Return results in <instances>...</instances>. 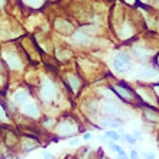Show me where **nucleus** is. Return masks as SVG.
Listing matches in <instances>:
<instances>
[{"label":"nucleus","mask_w":159,"mask_h":159,"mask_svg":"<svg viewBox=\"0 0 159 159\" xmlns=\"http://www.w3.org/2000/svg\"><path fill=\"white\" fill-rule=\"evenodd\" d=\"M125 6H129V7H136L139 3V0H120Z\"/></svg>","instance_id":"obj_32"},{"label":"nucleus","mask_w":159,"mask_h":159,"mask_svg":"<svg viewBox=\"0 0 159 159\" xmlns=\"http://www.w3.org/2000/svg\"><path fill=\"white\" fill-rule=\"evenodd\" d=\"M54 28L58 34L65 35V36H71L72 32L75 30V26L67 19H57L54 22Z\"/></svg>","instance_id":"obj_20"},{"label":"nucleus","mask_w":159,"mask_h":159,"mask_svg":"<svg viewBox=\"0 0 159 159\" xmlns=\"http://www.w3.org/2000/svg\"><path fill=\"white\" fill-rule=\"evenodd\" d=\"M19 142H20V136L12 129H3V133H2V145L6 146V149L9 151H15L19 146Z\"/></svg>","instance_id":"obj_17"},{"label":"nucleus","mask_w":159,"mask_h":159,"mask_svg":"<svg viewBox=\"0 0 159 159\" xmlns=\"http://www.w3.org/2000/svg\"><path fill=\"white\" fill-rule=\"evenodd\" d=\"M41 148V142H39L38 136H34V134H23L20 138V142H19V152L22 155H28L30 152L36 151Z\"/></svg>","instance_id":"obj_14"},{"label":"nucleus","mask_w":159,"mask_h":159,"mask_svg":"<svg viewBox=\"0 0 159 159\" xmlns=\"http://www.w3.org/2000/svg\"><path fill=\"white\" fill-rule=\"evenodd\" d=\"M35 98H36V97H35V93L28 87L17 88V90H15V93L12 94V101L17 109H19L20 106H23V104H26V103H29V101L35 100Z\"/></svg>","instance_id":"obj_15"},{"label":"nucleus","mask_w":159,"mask_h":159,"mask_svg":"<svg viewBox=\"0 0 159 159\" xmlns=\"http://www.w3.org/2000/svg\"><path fill=\"white\" fill-rule=\"evenodd\" d=\"M110 65H111V70L114 71V74L125 75V74L132 71V68H133V59H132V57L129 55L127 51L119 49L111 57Z\"/></svg>","instance_id":"obj_8"},{"label":"nucleus","mask_w":159,"mask_h":159,"mask_svg":"<svg viewBox=\"0 0 159 159\" xmlns=\"http://www.w3.org/2000/svg\"><path fill=\"white\" fill-rule=\"evenodd\" d=\"M107 146H109L110 151L114 152L116 155H127L125 149H123V148H121L119 143H116V142H111V140H110V142L107 143Z\"/></svg>","instance_id":"obj_27"},{"label":"nucleus","mask_w":159,"mask_h":159,"mask_svg":"<svg viewBox=\"0 0 159 159\" xmlns=\"http://www.w3.org/2000/svg\"><path fill=\"white\" fill-rule=\"evenodd\" d=\"M81 110H83L84 117L87 119L93 126L96 125L97 120H98V117L101 116V113H100V100L96 97V94L91 96V97L84 98L83 103H81Z\"/></svg>","instance_id":"obj_10"},{"label":"nucleus","mask_w":159,"mask_h":159,"mask_svg":"<svg viewBox=\"0 0 159 159\" xmlns=\"http://www.w3.org/2000/svg\"><path fill=\"white\" fill-rule=\"evenodd\" d=\"M61 83H62L65 91L70 94V97H78L85 85V78H83L80 72L70 70L61 77Z\"/></svg>","instance_id":"obj_6"},{"label":"nucleus","mask_w":159,"mask_h":159,"mask_svg":"<svg viewBox=\"0 0 159 159\" xmlns=\"http://www.w3.org/2000/svg\"><path fill=\"white\" fill-rule=\"evenodd\" d=\"M110 87L113 90V93L116 94V97L119 98L120 103L129 106V107H138V96L134 91V87L132 84H129L125 80H113L110 83Z\"/></svg>","instance_id":"obj_5"},{"label":"nucleus","mask_w":159,"mask_h":159,"mask_svg":"<svg viewBox=\"0 0 159 159\" xmlns=\"http://www.w3.org/2000/svg\"><path fill=\"white\" fill-rule=\"evenodd\" d=\"M80 142H81V138H71V139H68V146L70 148H75L80 145Z\"/></svg>","instance_id":"obj_30"},{"label":"nucleus","mask_w":159,"mask_h":159,"mask_svg":"<svg viewBox=\"0 0 159 159\" xmlns=\"http://www.w3.org/2000/svg\"><path fill=\"white\" fill-rule=\"evenodd\" d=\"M70 41H71L72 45L78 46V48H81V49H87V48L94 46L97 38L96 36H93V35H90V34H87V32L84 30L83 26H80L78 29H75L74 32H72V35L70 36Z\"/></svg>","instance_id":"obj_12"},{"label":"nucleus","mask_w":159,"mask_h":159,"mask_svg":"<svg viewBox=\"0 0 159 159\" xmlns=\"http://www.w3.org/2000/svg\"><path fill=\"white\" fill-rule=\"evenodd\" d=\"M13 121L12 113L7 110V107L4 106L3 98H0V125L2 126H7Z\"/></svg>","instance_id":"obj_22"},{"label":"nucleus","mask_w":159,"mask_h":159,"mask_svg":"<svg viewBox=\"0 0 159 159\" xmlns=\"http://www.w3.org/2000/svg\"><path fill=\"white\" fill-rule=\"evenodd\" d=\"M81 139L85 140V142H88V140H91L93 139V133L90 132V130H84L83 133H81Z\"/></svg>","instance_id":"obj_33"},{"label":"nucleus","mask_w":159,"mask_h":159,"mask_svg":"<svg viewBox=\"0 0 159 159\" xmlns=\"http://www.w3.org/2000/svg\"><path fill=\"white\" fill-rule=\"evenodd\" d=\"M98 159H111V158L106 156L104 153H103V151H101V149H98Z\"/></svg>","instance_id":"obj_38"},{"label":"nucleus","mask_w":159,"mask_h":159,"mask_svg":"<svg viewBox=\"0 0 159 159\" xmlns=\"http://www.w3.org/2000/svg\"><path fill=\"white\" fill-rule=\"evenodd\" d=\"M65 90L61 88L58 80H55L52 75H45L39 80L36 90H35V97L39 101L42 107H59V103L62 100Z\"/></svg>","instance_id":"obj_2"},{"label":"nucleus","mask_w":159,"mask_h":159,"mask_svg":"<svg viewBox=\"0 0 159 159\" xmlns=\"http://www.w3.org/2000/svg\"><path fill=\"white\" fill-rule=\"evenodd\" d=\"M104 136L109 140H111V142H116V143L121 142V134L119 133L117 130H104Z\"/></svg>","instance_id":"obj_26"},{"label":"nucleus","mask_w":159,"mask_h":159,"mask_svg":"<svg viewBox=\"0 0 159 159\" xmlns=\"http://www.w3.org/2000/svg\"><path fill=\"white\" fill-rule=\"evenodd\" d=\"M4 4H6V0H0V7H3Z\"/></svg>","instance_id":"obj_40"},{"label":"nucleus","mask_w":159,"mask_h":159,"mask_svg":"<svg viewBox=\"0 0 159 159\" xmlns=\"http://www.w3.org/2000/svg\"><path fill=\"white\" fill-rule=\"evenodd\" d=\"M84 130L85 129L81 126V121L74 114L62 113L61 116H58L52 134L55 136V140H62V139L78 138Z\"/></svg>","instance_id":"obj_3"},{"label":"nucleus","mask_w":159,"mask_h":159,"mask_svg":"<svg viewBox=\"0 0 159 159\" xmlns=\"http://www.w3.org/2000/svg\"><path fill=\"white\" fill-rule=\"evenodd\" d=\"M139 3L146 4V6L152 7L153 10H158L159 9V0H139Z\"/></svg>","instance_id":"obj_29"},{"label":"nucleus","mask_w":159,"mask_h":159,"mask_svg":"<svg viewBox=\"0 0 159 159\" xmlns=\"http://www.w3.org/2000/svg\"><path fill=\"white\" fill-rule=\"evenodd\" d=\"M132 134H133V138L136 139V142H142L143 140V133L139 129H134L133 132H132Z\"/></svg>","instance_id":"obj_31"},{"label":"nucleus","mask_w":159,"mask_h":159,"mask_svg":"<svg viewBox=\"0 0 159 159\" xmlns=\"http://www.w3.org/2000/svg\"><path fill=\"white\" fill-rule=\"evenodd\" d=\"M77 159H98V151H91L90 146H84L80 151V158Z\"/></svg>","instance_id":"obj_23"},{"label":"nucleus","mask_w":159,"mask_h":159,"mask_svg":"<svg viewBox=\"0 0 159 159\" xmlns=\"http://www.w3.org/2000/svg\"><path fill=\"white\" fill-rule=\"evenodd\" d=\"M127 156H129V159H142V155H140L136 149H132V151L129 152V155H127Z\"/></svg>","instance_id":"obj_34"},{"label":"nucleus","mask_w":159,"mask_h":159,"mask_svg":"<svg viewBox=\"0 0 159 159\" xmlns=\"http://www.w3.org/2000/svg\"><path fill=\"white\" fill-rule=\"evenodd\" d=\"M97 129L101 130H119L120 127H125V120L116 117H109V116H103L101 114L96 123Z\"/></svg>","instance_id":"obj_16"},{"label":"nucleus","mask_w":159,"mask_h":159,"mask_svg":"<svg viewBox=\"0 0 159 159\" xmlns=\"http://www.w3.org/2000/svg\"><path fill=\"white\" fill-rule=\"evenodd\" d=\"M125 46H129V55L132 57L133 62H140V64H151L155 58V55L158 54L159 48H155L152 45V42H148V41H140L138 38L132 39L130 42H126L123 43Z\"/></svg>","instance_id":"obj_4"},{"label":"nucleus","mask_w":159,"mask_h":159,"mask_svg":"<svg viewBox=\"0 0 159 159\" xmlns=\"http://www.w3.org/2000/svg\"><path fill=\"white\" fill-rule=\"evenodd\" d=\"M138 77L140 80H146V81H152V83H158L159 81V70L153 65V64H146L143 65L138 71Z\"/></svg>","instance_id":"obj_18"},{"label":"nucleus","mask_w":159,"mask_h":159,"mask_svg":"<svg viewBox=\"0 0 159 159\" xmlns=\"http://www.w3.org/2000/svg\"><path fill=\"white\" fill-rule=\"evenodd\" d=\"M23 6H26L28 9H39L46 3V0H22Z\"/></svg>","instance_id":"obj_25"},{"label":"nucleus","mask_w":159,"mask_h":159,"mask_svg":"<svg viewBox=\"0 0 159 159\" xmlns=\"http://www.w3.org/2000/svg\"><path fill=\"white\" fill-rule=\"evenodd\" d=\"M152 64H153V65H155V67L159 70V51H158V54L155 55V58H153V61H152Z\"/></svg>","instance_id":"obj_37"},{"label":"nucleus","mask_w":159,"mask_h":159,"mask_svg":"<svg viewBox=\"0 0 159 159\" xmlns=\"http://www.w3.org/2000/svg\"><path fill=\"white\" fill-rule=\"evenodd\" d=\"M140 109V114L142 119L146 121L148 125H159V109L158 107H148V106H142Z\"/></svg>","instance_id":"obj_19"},{"label":"nucleus","mask_w":159,"mask_h":159,"mask_svg":"<svg viewBox=\"0 0 159 159\" xmlns=\"http://www.w3.org/2000/svg\"><path fill=\"white\" fill-rule=\"evenodd\" d=\"M142 159H155V153H152V152H143Z\"/></svg>","instance_id":"obj_36"},{"label":"nucleus","mask_w":159,"mask_h":159,"mask_svg":"<svg viewBox=\"0 0 159 159\" xmlns=\"http://www.w3.org/2000/svg\"><path fill=\"white\" fill-rule=\"evenodd\" d=\"M42 159H55V156H54V153H51V152H48V151H42Z\"/></svg>","instance_id":"obj_35"},{"label":"nucleus","mask_w":159,"mask_h":159,"mask_svg":"<svg viewBox=\"0 0 159 159\" xmlns=\"http://www.w3.org/2000/svg\"><path fill=\"white\" fill-rule=\"evenodd\" d=\"M0 59L3 61V64L6 65L7 71H23L25 68V62H23V58L22 55L16 51L12 49H3L2 55H0Z\"/></svg>","instance_id":"obj_11"},{"label":"nucleus","mask_w":159,"mask_h":159,"mask_svg":"<svg viewBox=\"0 0 159 159\" xmlns=\"http://www.w3.org/2000/svg\"><path fill=\"white\" fill-rule=\"evenodd\" d=\"M121 142H125V143H127V145H132V146H133V145H136V139L133 138V134L132 133H123L121 134Z\"/></svg>","instance_id":"obj_28"},{"label":"nucleus","mask_w":159,"mask_h":159,"mask_svg":"<svg viewBox=\"0 0 159 159\" xmlns=\"http://www.w3.org/2000/svg\"><path fill=\"white\" fill-rule=\"evenodd\" d=\"M100 113L103 116L116 117L125 120V117L129 116V106L123 104L120 101H106L100 100Z\"/></svg>","instance_id":"obj_9"},{"label":"nucleus","mask_w":159,"mask_h":159,"mask_svg":"<svg viewBox=\"0 0 159 159\" xmlns=\"http://www.w3.org/2000/svg\"><path fill=\"white\" fill-rule=\"evenodd\" d=\"M138 20H142V17H136L133 12H129V9L121 4H116L111 9L110 15V28L116 34V38L120 42L126 43L132 39L138 38L139 35V23Z\"/></svg>","instance_id":"obj_1"},{"label":"nucleus","mask_w":159,"mask_h":159,"mask_svg":"<svg viewBox=\"0 0 159 159\" xmlns=\"http://www.w3.org/2000/svg\"><path fill=\"white\" fill-rule=\"evenodd\" d=\"M116 159H129L127 155H116Z\"/></svg>","instance_id":"obj_39"},{"label":"nucleus","mask_w":159,"mask_h":159,"mask_svg":"<svg viewBox=\"0 0 159 159\" xmlns=\"http://www.w3.org/2000/svg\"><path fill=\"white\" fill-rule=\"evenodd\" d=\"M17 110H19V114L22 117L28 119V120H39L43 116L42 114V106L39 104V101L36 98L29 101V103H26V104L20 106Z\"/></svg>","instance_id":"obj_13"},{"label":"nucleus","mask_w":159,"mask_h":159,"mask_svg":"<svg viewBox=\"0 0 159 159\" xmlns=\"http://www.w3.org/2000/svg\"><path fill=\"white\" fill-rule=\"evenodd\" d=\"M57 120H58V117H55L52 114H45L39 119V127L45 133H52L55 129V125H57Z\"/></svg>","instance_id":"obj_21"},{"label":"nucleus","mask_w":159,"mask_h":159,"mask_svg":"<svg viewBox=\"0 0 159 159\" xmlns=\"http://www.w3.org/2000/svg\"><path fill=\"white\" fill-rule=\"evenodd\" d=\"M134 87V91H136V96H138V109L142 107V106H148V107H158L159 109V100L158 97L155 96V93L152 90L151 83H142V81H138Z\"/></svg>","instance_id":"obj_7"},{"label":"nucleus","mask_w":159,"mask_h":159,"mask_svg":"<svg viewBox=\"0 0 159 159\" xmlns=\"http://www.w3.org/2000/svg\"><path fill=\"white\" fill-rule=\"evenodd\" d=\"M6 84H7V68L0 59V91H6Z\"/></svg>","instance_id":"obj_24"}]
</instances>
